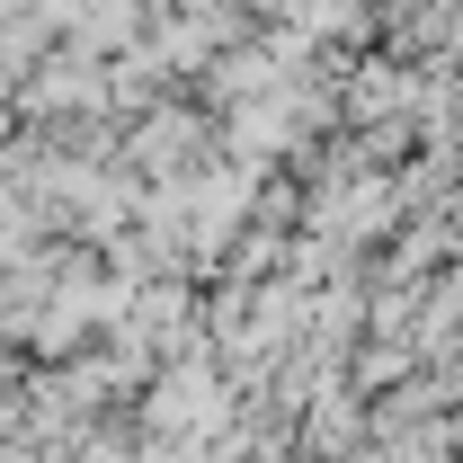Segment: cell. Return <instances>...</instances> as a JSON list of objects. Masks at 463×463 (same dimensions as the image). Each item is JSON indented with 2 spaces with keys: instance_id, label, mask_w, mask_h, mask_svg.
Wrapping results in <instances>:
<instances>
[{
  "instance_id": "obj_4",
  "label": "cell",
  "mask_w": 463,
  "mask_h": 463,
  "mask_svg": "<svg viewBox=\"0 0 463 463\" xmlns=\"http://www.w3.org/2000/svg\"><path fill=\"white\" fill-rule=\"evenodd\" d=\"M455 463H463V455H455Z\"/></svg>"
},
{
  "instance_id": "obj_1",
  "label": "cell",
  "mask_w": 463,
  "mask_h": 463,
  "mask_svg": "<svg viewBox=\"0 0 463 463\" xmlns=\"http://www.w3.org/2000/svg\"><path fill=\"white\" fill-rule=\"evenodd\" d=\"M294 446H303V455H321V463H339V455H356V446H365V392H356V383H321V392H312V402L294 410Z\"/></svg>"
},
{
  "instance_id": "obj_2",
  "label": "cell",
  "mask_w": 463,
  "mask_h": 463,
  "mask_svg": "<svg viewBox=\"0 0 463 463\" xmlns=\"http://www.w3.org/2000/svg\"><path fill=\"white\" fill-rule=\"evenodd\" d=\"M419 365H428V356H419L410 339H356V347H347V383H356L365 402H374V392H392V383L419 374Z\"/></svg>"
},
{
  "instance_id": "obj_3",
  "label": "cell",
  "mask_w": 463,
  "mask_h": 463,
  "mask_svg": "<svg viewBox=\"0 0 463 463\" xmlns=\"http://www.w3.org/2000/svg\"><path fill=\"white\" fill-rule=\"evenodd\" d=\"M277 463H321V455H303V446H286V455H277Z\"/></svg>"
}]
</instances>
